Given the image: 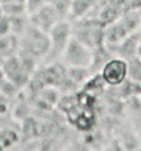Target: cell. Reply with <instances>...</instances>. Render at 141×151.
Segmentation results:
<instances>
[{
    "mask_svg": "<svg viewBox=\"0 0 141 151\" xmlns=\"http://www.w3.org/2000/svg\"><path fill=\"white\" fill-rule=\"evenodd\" d=\"M8 96H6L3 92L0 91V115L7 114V111L10 110V103H8Z\"/></svg>",
    "mask_w": 141,
    "mask_h": 151,
    "instance_id": "cell-19",
    "label": "cell"
},
{
    "mask_svg": "<svg viewBox=\"0 0 141 151\" xmlns=\"http://www.w3.org/2000/svg\"><path fill=\"white\" fill-rule=\"evenodd\" d=\"M48 4H51L52 7H55V10L60 14L63 19L64 17L69 14L70 15V10H71V0H47Z\"/></svg>",
    "mask_w": 141,
    "mask_h": 151,
    "instance_id": "cell-16",
    "label": "cell"
},
{
    "mask_svg": "<svg viewBox=\"0 0 141 151\" xmlns=\"http://www.w3.org/2000/svg\"><path fill=\"white\" fill-rule=\"evenodd\" d=\"M106 26L96 17H82L71 19V36L85 44L90 50L104 43Z\"/></svg>",
    "mask_w": 141,
    "mask_h": 151,
    "instance_id": "cell-1",
    "label": "cell"
},
{
    "mask_svg": "<svg viewBox=\"0 0 141 151\" xmlns=\"http://www.w3.org/2000/svg\"><path fill=\"white\" fill-rule=\"evenodd\" d=\"M0 4L4 15L14 17L26 14V0H0Z\"/></svg>",
    "mask_w": 141,
    "mask_h": 151,
    "instance_id": "cell-14",
    "label": "cell"
},
{
    "mask_svg": "<svg viewBox=\"0 0 141 151\" xmlns=\"http://www.w3.org/2000/svg\"><path fill=\"white\" fill-rule=\"evenodd\" d=\"M11 35V21L8 15H3L0 18V36Z\"/></svg>",
    "mask_w": 141,
    "mask_h": 151,
    "instance_id": "cell-18",
    "label": "cell"
},
{
    "mask_svg": "<svg viewBox=\"0 0 141 151\" xmlns=\"http://www.w3.org/2000/svg\"><path fill=\"white\" fill-rule=\"evenodd\" d=\"M114 54L106 44L103 43L93 50V56H92V63H90V72L92 74L94 73H100L103 68L106 66L108 62L114 58Z\"/></svg>",
    "mask_w": 141,
    "mask_h": 151,
    "instance_id": "cell-11",
    "label": "cell"
},
{
    "mask_svg": "<svg viewBox=\"0 0 141 151\" xmlns=\"http://www.w3.org/2000/svg\"><path fill=\"white\" fill-rule=\"evenodd\" d=\"M70 39H71V21H66V19L59 21L49 32L51 48H49V52H48L47 58H45V62H56L58 59H62Z\"/></svg>",
    "mask_w": 141,
    "mask_h": 151,
    "instance_id": "cell-3",
    "label": "cell"
},
{
    "mask_svg": "<svg viewBox=\"0 0 141 151\" xmlns=\"http://www.w3.org/2000/svg\"><path fill=\"white\" fill-rule=\"evenodd\" d=\"M0 68H1L4 78H7L10 83H12L18 89L26 87L31 78V74L25 69L18 54L3 59L0 62Z\"/></svg>",
    "mask_w": 141,
    "mask_h": 151,
    "instance_id": "cell-4",
    "label": "cell"
},
{
    "mask_svg": "<svg viewBox=\"0 0 141 151\" xmlns=\"http://www.w3.org/2000/svg\"><path fill=\"white\" fill-rule=\"evenodd\" d=\"M4 15V12H3V8H1V4H0V18Z\"/></svg>",
    "mask_w": 141,
    "mask_h": 151,
    "instance_id": "cell-20",
    "label": "cell"
},
{
    "mask_svg": "<svg viewBox=\"0 0 141 151\" xmlns=\"http://www.w3.org/2000/svg\"><path fill=\"white\" fill-rule=\"evenodd\" d=\"M103 1L104 0H71V10H70L71 19L89 17L93 14V11H96L93 15L96 17Z\"/></svg>",
    "mask_w": 141,
    "mask_h": 151,
    "instance_id": "cell-9",
    "label": "cell"
},
{
    "mask_svg": "<svg viewBox=\"0 0 141 151\" xmlns=\"http://www.w3.org/2000/svg\"><path fill=\"white\" fill-rule=\"evenodd\" d=\"M62 19L63 18L55 10V7H52L51 4L48 3L45 6H43L37 12H34L33 15L29 17V21H30V24L33 26L41 29L43 32L48 33V35L52 30V28Z\"/></svg>",
    "mask_w": 141,
    "mask_h": 151,
    "instance_id": "cell-7",
    "label": "cell"
},
{
    "mask_svg": "<svg viewBox=\"0 0 141 151\" xmlns=\"http://www.w3.org/2000/svg\"><path fill=\"white\" fill-rule=\"evenodd\" d=\"M127 76L129 78L141 83V55H137L133 59L127 60Z\"/></svg>",
    "mask_w": 141,
    "mask_h": 151,
    "instance_id": "cell-15",
    "label": "cell"
},
{
    "mask_svg": "<svg viewBox=\"0 0 141 151\" xmlns=\"http://www.w3.org/2000/svg\"><path fill=\"white\" fill-rule=\"evenodd\" d=\"M141 44V32H134L126 37L122 43L118 44V47L114 50V55L122 58L125 60L133 59L138 55V48Z\"/></svg>",
    "mask_w": 141,
    "mask_h": 151,
    "instance_id": "cell-8",
    "label": "cell"
},
{
    "mask_svg": "<svg viewBox=\"0 0 141 151\" xmlns=\"http://www.w3.org/2000/svg\"><path fill=\"white\" fill-rule=\"evenodd\" d=\"M19 51V37L15 35L0 36V62L8 56L18 54Z\"/></svg>",
    "mask_w": 141,
    "mask_h": 151,
    "instance_id": "cell-12",
    "label": "cell"
},
{
    "mask_svg": "<svg viewBox=\"0 0 141 151\" xmlns=\"http://www.w3.org/2000/svg\"><path fill=\"white\" fill-rule=\"evenodd\" d=\"M51 48L49 35L36 28L31 24L19 37V51L34 56L36 59H45Z\"/></svg>",
    "mask_w": 141,
    "mask_h": 151,
    "instance_id": "cell-2",
    "label": "cell"
},
{
    "mask_svg": "<svg viewBox=\"0 0 141 151\" xmlns=\"http://www.w3.org/2000/svg\"><path fill=\"white\" fill-rule=\"evenodd\" d=\"M66 74L67 78L77 84L79 88H82V85L90 78L92 72L90 68H84V66H66Z\"/></svg>",
    "mask_w": 141,
    "mask_h": 151,
    "instance_id": "cell-13",
    "label": "cell"
},
{
    "mask_svg": "<svg viewBox=\"0 0 141 151\" xmlns=\"http://www.w3.org/2000/svg\"><path fill=\"white\" fill-rule=\"evenodd\" d=\"M93 50L86 47L85 44L78 41L77 39L71 36L70 41L67 44V48L62 56V63L64 66H84L90 68L92 63Z\"/></svg>",
    "mask_w": 141,
    "mask_h": 151,
    "instance_id": "cell-5",
    "label": "cell"
},
{
    "mask_svg": "<svg viewBox=\"0 0 141 151\" xmlns=\"http://www.w3.org/2000/svg\"><path fill=\"white\" fill-rule=\"evenodd\" d=\"M140 99H141V95H140Z\"/></svg>",
    "mask_w": 141,
    "mask_h": 151,
    "instance_id": "cell-21",
    "label": "cell"
},
{
    "mask_svg": "<svg viewBox=\"0 0 141 151\" xmlns=\"http://www.w3.org/2000/svg\"><path fill=\"white\" fill-rule=\"evenodd\" d=\"M45 4H47V0H26V14L29 17L33 15Z\"/></svg>",
    "mask_w": 141,
    "mask_h": 151,
    "instance_id": "cell-17",
    "label": "cell"
},
{
    "mask_svg": "<svg viewBox=\"0 0 141 151\" xmlns=\"http://www.w3.org/2000/svg\"><path fill=\"white\" fill-rule=\"evenodd\" d=\"M107 87H118L125 81L127 76V60L114 56L100 72Z\"/></svg>",
    "mask_w": 141,
    "mask_h": 151,
    "instance_id": "cell-6",
    "label": "cell"
},
{
    "mask_svg": "<svg viewBox=\"0 0 141 151\" xmlns=\"http://www.w3.org/2000/svg\"><path fill=\"white\" fill-rule=\"evenodd\" d=\"M112 92L114 95L119 98L121 100L126 102L129 100L130 98H134V96H140L141 95V83H137L132 78H127L118 87H107Z\"/></svg>",
    "mask_w": 141,
    "mask_h": 151,
    "instance_id": "cell-10",
    "label": "cell"
}]
</instances>
